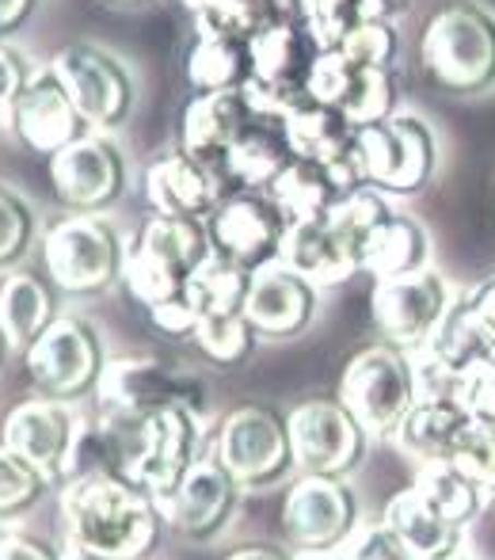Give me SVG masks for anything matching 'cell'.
Here are the masks:
<instances>
[{"instance_id":"cell-16","label":"cell","mask_w":495,"mask_h":560,"mask_svg":"<svg viewBox=\"0 0 495 560\" xmlns=\"http://www.w3.org/2000/svg\"><path fill=\"white\" fill-rule=\"evenodd\" d=\"M50 179H54V191L69 207H81V210L99 207V202L115 199L122 187L119 145L104 130L81 133L76 141H69L66 149L54 153Z\"/></svg>"},{"instance_id":"cell-41","label":"cell","mask_w":495,"mask_h":560,"mask_svg":"<svg viewBox=\"0 0 495 560\" xmlns=\"http://www.w3.org/2000/svg\"><path fill=\"white\" fill-rule=\"evenodd\" d=\"M453 465H458L465 477H473L481 488L495 492V423H484V420L469 423V431L458 443V454H453Z\"/></svg>"},{"instance_id":"cell-54","label":"cell","mask_w":495,"mask_h":560,"mask_svg":"<svg viewBox=\"0 0 495 560\" xmlns=\"http://www.w3.org/2000/svg\"><path fill=\"white\" fill-rule=\"evenodd\" d=\"M297 560H347V553H343V549L340 553H302Z\"/></svg>"},{"instance_id":"cell-40","label":"cell","mask_w":495,"mask_h":560,"mask_svg":"<svg viewBox=\"0 0 495 560\" xmlns=\"http://www.w3.org/2000/svg\"><path fill=\"white\" fill-rule=\"evenodd\" d=\"M340 50L366 69H392V61H397V54H400V38H397V27H392V23L366 20L343 38Z\"/></svg>"},{"instance_id":"cell-26","label":"cell","mask_w":495,"mask_h":560,"mask_svg":"<svg viewBox=\"0 0 495 560\" xmlns=\"http://www.w3.org/2000/svg\"><path fill=\"white\" fill-rule=\"evenodd\" d=\"M385 523L408 546L415 560H450L465 553V530L446 523L435 508L420 495V488L408 485L385 508Z\"/></svg>"},{"instance_id":"cell-47","label":"cell","mask_w":495,"mask_h":560,"mask_svg":"<svg viewBox=\"0 0 495 560\" xmlns=\"http://www.w3.org/2000/svg\"><path fill=\"white\" fill-rule=\"evenodd\" d=\"M149 310H153L156 328H164V332L184 336V332H195V325H199V313L187 302V294L168 298V302H161V305H149Z\"/></svg>"},{"instance_id":"cell-12","label":"cell","mask_w":495,"mask_h":560,"mask_svg":"<svg viewBox=\"0 0 495 560\" xmlns=\"http://www.w3.org/2000/svg\"><path fill=\"white\" fill-rule=\"evenodd\" d=\"M286 214L274 207L271 195L245 191L225 199L210 218V241L214 252L233 264L259 271V267L274 264L282 252V236H286Z\"/></svg>"},{"instance_id":"cell-43","label":"cell","mask_w":495,"mask_h":560,"mask_svg":"<svg viewBox=\"0 0 495 560\" xmlns=\"http://www.w3.org/2000/svg\"><path fill=\"white\" fill-rule=\"evenodd\" d=\"M347 560H415L408 553V546L389 530V523H370V526H358L355 538L343 546Z\"/></svg>"},{"instance_id":"cell-27","label":"cell","mask_w":495,"mask_h":560,"mask_svg":"<svg viewBox=\"0 0 495 560\" xmlns=\"http://www.w3.org/2000/svg\"><path fill=\"white\" fill-rule=\"evenodd\" d=\"M4 446H12L20 457H27L38 472H58L66 469V454L73 443V423L58 405H23L8 416L4 423Z\"/></svg>"},{"instance_id":"cell-35","label":"cell","mask_w":495,"mask_h":560,"mask_svg":"<svg viewBox=\"0 0 495 560\" xmlns=\"http://www.w3.org/2000/svg\"><path fill=\"white\" fill-rule=\"evenodd\" d=\"M50 328V294L31 275H12L0 287V332L15 347H31Z\"/></svg>"},{"instance_id":"cell-32","label":"cell","mask_w":495,"mask_h":560,"mask_svg":"<svg viewBox=\"0 0 495 560\" xmlns=\"http://www.w3.org/2000/svg\"><path fill=\"white\" fill-rule=\"evenodd\" d=\"M251 287V271L225 256H210L187 282V302L195 305L199 317H217V313H245Z\"/></svg>"},{"instance_id":"cell-20","label":"cell","mask_w":495,"mask_h":560,"mask_svg":"<svg viewBox=\"0 0 495 560\" xmlns=\"http://www.w3.org/2000/svg\"><path fill=\"white\" fill-rule=\"evenodd\" d=\"M237 488L240 480L225 469L222 462H195L187 469V477L164 495V515L172 518V526L191 538H202V534H214L217 526L229 518L233 503H237Z\"/></svg>"},{"instance_id":"cell-49","label":"cell","mask_w":495,"mask_h":560,"mask_svg":"<svg viewBox=\"0 0 495 560\" xmlns=\"http://www.w3.org/2000/svg\"><path fill=\"white\" fill-rule=\"evenodd\" d=\"M0 560H50V553L27 538H8L4 546H0Z\"/></svg>"},{"instance_id":"cell-53","label":"cell","mask_w":495,"mask_h":560,"mask_svg":"<svg viewBox=\"0 0 495 560\" xmlns=\"http://www.w3.org/2000/svg\"><path fill=\"white\" fill-rule=\"evenodd\" d=\"M69 560H119V557H104V553H92V549H76Z\"/></svg>"},{"instance_id":"cell-38","label":"cell","mask_w":495,"mask_h":560,"mask_svg":"<svg viewBox=\"0 0 495 560\" xmlns=\"http://www.w3.org/2000/svg\"><path fill=\"white\" fill-rule=\"evenodd\" d=\"M358 61H351L343 50H320L317 61H313V73H309V100L313 104H325L343 112L355 92L358 81Z\"/></svg>"},{"instance_id":"cell-24","label":"cell","mask_w":495,"mask_h":560,"mask_svg":"<svg viewBox=\"0 0 495 560\" xmlns=\"http://www.w3.org/2000/svg\"><path fill=\"white\" fill-rule=\"evenodd\" d=\"M469 423H473V412L461 400H415V408L404 416L392 443L415 465L453 462Z\"/></svg>"},{"instance_id":"cell-2","label":"cell","mask_w":495,"mask_h":560,"mask_svg":"<svg viewBox=\"0 0 495 560\" xmlns=\"http://www.w3.org/2000/svg\"><path fill=\"white\" fill-rule=\"evenodd\" d=\"M66 518L76 546L104 557L130 560L153 538L149 503L141 500L130 480L115 477V472L76 477V485L66 492Z\"/></svg>"},{"instance_id":"cell-22","label":"cell","mask_w":495,"mask_h":560,"mask_svg":"<svg viewBox=\"0 0 495 560\" xmlns=\"http://www.w3.org/2000/svg\"><path fill=\"white\" fill-rule=\"evenodd\" d=\"M256 122L248 100L240 89L229 92H199L184 112V153L195 161L222 168L225 153L237 145V138Z\"/></svg>"},{"instance_id":"cell-25","label":"cell","mask_w":495,"mask_h":560,"mask_svg":"<svg viewBox=\"0 0 495 560\" xmlns=\"http://www.w3.org/2000/svg\"><path fill=\"white\" fill-rule=\"evenodd\" d=\"M279 264L309 279L313 287H340L351 275L363 271L358 256L332 233L328 222H297L282 236Z\"/></svg>"},{"instance_id":"cell-10","label":"cell","mask_w":495,"mask_h":560,"mask_svg":"<svg viewBox=\"0 0 495 560\" xmlns=\"http://www.w3.org/2000/svg\"><path fill=\"white\" fill-rule=\"evenodd\" d=\"M282 133L286 145L297 161L325 164L343 191H358L366 187V168H363V149H358V126L351 122L343 112L325 104L305 100L302 107H294L282 118Z\"/></svg>"},{"instance_id":"cell-9","label":"cell","mask_w":495,"mask_h":560,"mask_svg":"<svg viewBox=\"0 0 495 560\" xmlns=\"http://www.w3.org/2000/svg\"><path fill=\"white\" fill-rule=\"evenodd\" d=\"M286 423L294 465L309 477H347L370 443L343 400H305L286 416Z\"/></svg>"},{"instance_id":"cell-51","label":"cell","mask_w":495,"mask_h":560,"mask_svg":"<svg viewBox=\"0 0 495 560\" xmlns=\"http://www.w3.org/2000/svg\"><path fill=\"white\" fill-rule=\"evenodd\" d=\"M366 4V20H381V23H392L397 15L408 12L412 0H363Z\"/></svg>"},{"instance_id":"cell-50","label":"cell","mask_w":495,"mask_h":560,"mask_svg":"<svg viewBox=\"0 0 495 560\" xmlns=\"http://www.w3.org/2000/svg\"><path fill=\"white\" fill-rule=\"evenodd\" d=\"M31 8H35V0H0V35L20 27L31 15Z\"/></svg>"},{"instance_id":"cell-39","label":"cell","mask_w":495,"mask_h":560,"mask_svg":"<svg viewBox=\"0 0 495 560\" xmlns=\"http://www.w3.org/2000/svg\"><path fill=\"white\" fill-rule=\"evenodd\" d=\"M256 328L248 325L245 313H217V317H199L195 339L214 362H240L251 351Z\"/></svg>"},{"instance_id":"cell-37","label":"cell","mask_w":495,"mask_h":560,"mask_svg":"<svg viewBox=\"0 0 495 560\" xmlns=\"http://www.w3.org/2000/svg\"><path fill=\"white\" fill-rule=\"evenodd\" d=\"M119 465V439L115 431L99 428L92 420L73 423V443L66 454V469L73 477H96V472H111Z\"/></svg>"},{"instance_id":"cell-46","label":"cell","mask_w":495,"mask_h":560,"mask_svg":"<svg viewBox=\"0 0 495 560\" xmlns=\"http://www.w3.org/2000/svg\"><path fill=\"white\" fill-rule=\"evenodd\" d=\"M461 298H465V310H469V317H473V325L481 328L484 343H488L495 354V275L484 282H476V287Z\"/></svg>"},{"instance_id":"cell-44","label":"cell","mask_w":495,"mask_h":560,"mask_svg":"<svg viewBox=\"0 0 495 560\" xmlns=\"http://www.w3.org/2000/svg\"><path fill=\"white\" fill-rule=\"evenodd\" d=\"M461 405L473 412V420L495 423V359L476 366L465 377V393H461Z\"/></svg>"},{"instance_id":"cell-33","label":"cell","mask_w":495,"mask_h":560,"mask_svg":"<svg viewBox=\"0 0 495 560\" xmlns=\"http://www.w3.org/2000/svg\"><path fill=\"white\" fill-rule=\"evenodd\" d=\"M195 15L199 38H240L251 43L267 23L279 20L274 0H184Z\"/></svg>"},{"instance_id":"cell-18","label":"cell","mask_w":495,"mask_h":560,"mask_svg":"<svg viewBox=\"0 0 495 560\" xmlns=\"http://www.w3.org/2000/svg\"><path fill=\"white\" fill-rule=\"evenodd\" d=\"M12 122L20 130V138L27 141L38 153H58L69 141H76V126H81V115H76L73 96L66 92L61 77L54 73V66H43L35 73H27L23 81V92L12 107Z\"/></svg>"},{"instance_id":"cell-29","label":"cell","mask_w":495,"mask_h":560,"mask_svg":"<svg viewBox=\"0 0 495 560\" xmlns=\"http://www.w3.org/2000/svg\"><path fill=\"white\" fill-rule=\"evenodd\" d=\"M267 195H271L274 207L286 214V222L297 225V222H325V218L332 214L335 202L351 191H343L340 179H335L325 164L297 161L294 156V161L286 164V172L271 184V191Z\"/></svg>"},{"instance_id":"cell-34","label":"cell","mask_w":495,"mask_h":560,"mask_svg":"<svg viewBox=\"0 0 495 560\" xmlns=\"http://www.w3.org/2000/svg\"><path fill=\"white\" fill-rule=\"evenodd\" d=\"M251 77V46L240 38H199L187 58V81L199 92L245 89Z\"/></svg>"},{"instance_id":"cell-5","label":"cell","mask_w":495,"mask_h":560,"mask_svg":"<svg viewBox=\"0 0 495 560\" xmlns=\"http://www.w3.org/2000/svg\"><path fill=\"white\" fill-rule=\"evenodd\" d=\"M340 400L363 423L370 439H392L404 416L415 408V374L412 359L397 347H366L343 370Z\"/></svg>"},{"instance_id":"cell-52","label":"cell","mask_w":495,"mask_h":560,"mask_svg":"<svg viewBox=\"0 0 495 560\" xmlns=\"http://www.w3.org/2000/svg\"><path fill=\"white\" fill-rule=\"evenodd\" d=\"M225 560H290V557H282L279 549H267V546H248V549H237V553H229Z\"/></svg>"},{"instance_id":"cell-48","label":"cell","mask_w":495,"mask_h":560,"mask_svg":"<svg viewBox=\"0 0 495 560\" xmlns=\"http://www.w3.org/2000/svg\"><path fill=\"white\" fill-rule=\"evenodd\" d=\"M23 81H27V73L20 69V58L8 46H0V115H12L15 100L23 92Z\"/></svg>"},{"instance_id":"cell-36","label":"cell","mask_w":495,"mask_h":560,"mask_svg":"<svg viewBox=\"0 0 495 560\" xmlns=\"http://www.w3.org/2000/svg\"><path fill=\"white\" fill-rule=\"evenodd\" d=\"M389 214H392V207H389V199H385V191H377V187L366 184V187H358V191L343 195L325 222L332 225V233L340 236V241L358 256V264H363L366 241H370L377 233V225H381Z\"/></svg>"},{"instance_id":"cell-28","label":"cell","mask_w":495,"mask_h":560,"mask_svg":"<svg viewBox=\"0 0 495 560\" xmlns=\"http://www.w3.org/2000/svg\"><path fill=\"white\" fill-rule=\"evenodd\" d=\"M431 233L420 218L412 214H397L392 210L377 233L366 241L363 248V271L374 275V282H385V279H400V275H415L423 267H431Z\"/></svg>"},{"instance_id":"cell-14","label":"cell","mask_w":495,"mask_h":560,"mask_svg":"<svg viewBox=\"0 0 495 560\" xmlns=\"http://www.w3.org/2000/svg\"><path fill=\"white\" fill-rule=\"evenodd\" d=\"M54 73L61 77L66 92L73 96L81 122L107 130L130 107V77L111 54L96 46H69L54 58Z\"/></svg>"},{"instance_id":"cell-11","label":"cell","mask_w":495,"mask_h":560,"mask_svg":"<svg viewBox=\"0 0 495 560\" xmlns=\"http://www.w3.org/2000/svg\"><path fill=\"white\" fill-rule=\"evenodd\" d=\"M217 462L240 480V485H267L294 465L290 446V423L263 405H248L233 412L222 428Z\"/></svg>"},{"instance_id":"cell-17","label":"cell","mask_w":495,"mask_h":560,"mask_svg":"<svg viewBox=\"0 0 495 560\" xmlns=\"http://www.w3.org/2000/svg\"><path fill=\"white\" fill-rule=\"evenodd\" d=\"M104 400L119 412L141 416L149 420L153 412H164V408H199L202 389L187 377H176L153 359H122L111 362V370L104 374V385H99Z\"/></svg>"},{"instance_id":"cell-1","label":"cell","mask_w":495,"mask_h":560,"mask_svg":"<svg viewBox=\"0 0 495 560\" xmlns=\"http://www.w3.org/2000/svg\"><path fill=\"white\" fill-rule=\"evenodd\" d=\"M423 73L453 96H481L495 84V15L453 0L438 8L420 35Z\"/></svg>"},{"instance_id":"cell-13","label":"cell","mask_w":495,"mask_h":560,"mask_svg":"<svg viewBox=\"0 0 495 560\" xmlns=\"http://www.w3.org/2000/svg\"><path fill=\"white\" fill-rule=\"evenodd\" d=\"M122 259L111 225L99 218H66L46 233V267L66 290H99L115 279Z\"/></svg>"},{"instance_id":"cell-45","label":"cell","mask_w":495,"mask_h":560,"mask_svg":"<svg viewBox=\"0 0 495 560\" xmlns=\"http://www.w3.org/2000/svg\"><path fill=\"white\" fill-rule=\"evenodd\" d=\"M27 210L20 199H12L8 191H0V259L15 256L27 241Z\"/></svg>"},{"instance_id":"cell-23","label":"cell","mask_w":495,"mask_h":560,"mask_svg":"<svg viewBox=\"0 0 495 560\" xmlns=\"http://www.w3.org/2000/svg\"><path fill=\"white\" fill-rule=\"evenodd\" d=\"M27 366L43 389L76 393L96 374V339L81 320H50V328L31 343Z\"/></svg>"},{"instance_id":"cell-30","label":"cell","mask_w":495,"mask_h":560,"mask_svg":"<svg viewBox=\"0 0 495 560\" xmlns=\"http://www.w3.org/2000/svg\"><path fill=\"white\" fill-rule=\"evenodd\" d=\"M412 485L420 488V495L446 518V523L461 526V530H469V526L481 518L484 503H488V488H481L473 477H465L453 462L420 465Z\"/></svg>"},{"instance_id":"cell-21","label":"cell","mask_w":495,"mask_h":560,"mask_svg":"<svg viewBox=\"0 0 495 560\" xmlns=\"http://www.w3.org/2000/svg\"><path fill=\"white\" fill-rule=\"evenodd\" d=\"M217 168L195 161L191 153H172L149 168L145 191L149 202L161 218H187V222H202L222 207V187H217Z\"/></svg>"},{"instance_id":"cell-42","label":"cell","mask_w":495,"mask_h":560,"mask_svg":"<svg viewBox=\"0 0 495 560\" xmlns=\"http://www.w3.org/2000/svg\"><path fill=\"white\" fill-rule=\"evenodd\" d=\"M38 492V469L12 446H0V511L20 508Z\"/></svg>"},{"instance_id":"cell-15","label":"cell","mask_w":495,"mask_h":560,"mask_svg":"<svg viewBox=\"0 0 495 560\" xmlns=\"http://www.w3.org/2000/svg\"><path fill=\"white\" fill-rule=\"evenodd\" d=\"M195 450H199L195 412L191 408H164V412H153L149 420H141L138 454L130 457V469L153 492H161L164 500L187 477V469L199 462Z\"/></svg>"},{"instance_id":"cell-31","label":"cell","mask_w":495,"mask_h":560,"mask_svg":"<svg viewBox=\"0 0 495 560\" xmlns=\"http://www.w3.org/2000/svg\"><path fill=\"white\" fill-rule=\"evenodd\" d=\"M290 161H294V153H290L282 126L279 130H267V126L251 122L237 138V145L225 153L222 168L229 172L240 187H248V191H263V187L271 191V184L286 172Z\"/></svg>"},{"instance_id":"cell-7","label":"cell","mask_w":495,"mask_h":560,"mask_svg":"<svg viewBox=\"0 0 495 560\" xmlns=\"http://www.w3.org/2000/svg\"><path fill=\"white\" fill-rule=\"evenodd\" d=\"M358 149H363L366 184L385 195H412L435 176V130L412 112H397L385 122L358 130Z\"/></svg>"},{"instance_id":"cell-19","label":"cell","mask_w":495,"mask_h":560,"mask_svg":"<svg viewBox=\"0 0 495 560\" xmlns=\"http://www.w3.org/2000/svg\"><path fill=\"white\" fill-rule=\"evenodd\" d=\"M317 313V287L290 271L286 264H267L251 271L245 317L263 336H297Z\"/></svg>"},{"instance_id":"cell-8","label":"cell","mask_w":495,"mask_h":560,"mask_svg":"<svg viewBox=\"0 0 495 560\" xmlns=\"http://www.w3.org/2000/svg\"><path fill=\"white\" fill-rule=\"evenodd\" d=\"M282 530L302 553H340L358 530V500L343 477L305 472L282 503Z\"/></svg>"},{"instance_id":"cell-55","label":"cell","mask_w":495,"mask_h":560,"mask_svg":"<svg viewBox=\"0 0 495 560\" xmlns=\"http://www.w3.org/2000/svg\"><path fill=\"white\" fill-rule=\"evenodd\" d=\"M450 560H473V557H469V553H458V557H450Z\"/></svg>"},{"instance_id":"cell-4","label":"cell","mask_w":495,"mask_h":560,"mask_svg":"<svg viewBox=\"0 0 495 560\" xmlns=\"http://www.w3.org/2000/svg\"><path fill=\"white\" fill-rule=\"evenodd\" d=\"M210 256H214V241H210V229H202V222L156 218L130 244V252L122 259V275L141 302L161 305L168 298L184 294L191 275Z\"/></svg>"},{"instance_id":"cell-6","label":"cell","mask_w":495,"mask_h":560,"mask_svg":"<svg viewBox=\"0 0 495 560\" xmlns=\"http://www.w3.org/2000/svg\"><path fill=\"white\" fill-rule=\"evenodd\" d=\"M453 302H458V294H453L450 279L438 267H423L415 275L374 282L370 317L385 343L404 354H415L420 347L431 343L446 313L453 310Z\"/></svg>"},{"instance_id":"cell-3","label":"cell","mask_w":495,"mask_h":560,"mask_svg":"<svg viewBox=\"0 0 495 560\" xmlns=\"http://www.w3.org/2000/svg\"><path fill=\"white\" fill-rule=\"evenodd\" d=\"M251 77L245 81V100L256 118L282 122L294 107L309 100V73L320 46L294 20H274L251 38Z\"/></svg>"}]
</instances>
